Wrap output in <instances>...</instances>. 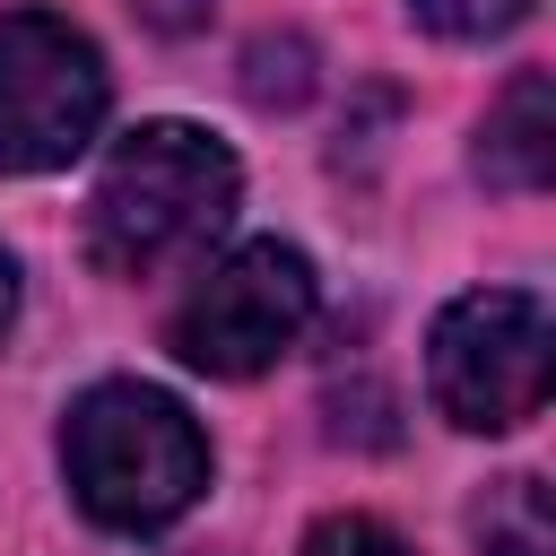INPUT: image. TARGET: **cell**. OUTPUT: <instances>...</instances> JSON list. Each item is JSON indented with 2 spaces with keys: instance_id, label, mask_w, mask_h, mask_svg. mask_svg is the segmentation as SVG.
<instances>
[{
  "instance_id": "5b68a950",
  "label": "cell",
  "mask_w": 556,
  "mask_h": 556,
  "mask_svg": "<svg viewBox=\"0 0 556 556\" xmlns=\"http://www.w3.org/2000/svg\"><path fill=\"white\" fill-rule=\"evenodd\" d=\"M104 61L96 43L52 9L0 17V174H52L70 165L104 122Z\"/></svg>"
},
{
  "instance_id": "9c48e42d",
  "label": "cell",
  "mask_w": 556,
  "mask_h": 556,
  "mask_svg": "<svg viewBox=\"0 0 556 556\" xmlns=\"http://www.w3.org/2000/svg\"><path fill=\"white\" fill-rule=\"evenodd\" d=\"M304 556H417V547L400 530H382L374 513H330V521H313Z\"/></svg>"
},
{
  "instance_id": "8fae6325",
  "label": "cell",
  "mask_w": 556,
  "mask_h": 556,
  "mask_svg": "<svg viewBox=\"0 0 556 556\" xmlns=\"http://www.w3.org/2000/svg\"><path fill=\"white\" fill-rule=\"evenodd\" d=\"M130 9H139L156 35H191V26H208V9H217V0H130Z\"/></svg>"
},
{
  "instance_id": "52a82bcc",
  "label": "cell",
  "mask_w": 556,
  "mask_h": 556,
  "mask_svg": "<svg viewBox=\"0 0 556 556\" xmlns=\"http://www.w3.org/2000/svg\"><path fill=\"white\" fill-rule=\"evenodd\" d=\"M469 530H478L486 556H556V513H547V486H539L530 469L495 478V486L478 495Z\"/></svg>"
},
{
  "instance_id": "8992f818",
  "label": "cell",
  "mask_w": 556,
  "mask_h": 556,
  "mask_svg": "<svg viewBox=\"0 0 556 556\" xmlns=\"http://www.w3.org/2000/svg\"><path fill=\"white\" fill-rule=\"evenodd\" d=\"M478 174L504 182V191H547V174H556V87H547V70H521L486 104Z\"/></svg>"
},
{
  "instance_id": "30bf717a",
  "label": "cell",
  "mask_w": 556,
  "mask_h": 556,
  "mask_svg": "<svg viewBox=\"0 0 556 556\" xmlns=\"http://www.w3.org/2000/svg\"><path fill=\"white\" fill-rule=\"evenodd\" d=\"M521 9H530V0H417V17H426L434 35H452V43H486V35L521 26Z\"/></svg>"
},
{
  "instance_id": "6da1fadb",
  "label": "cell",
  "mask_w": 556,
  "mask_h": 556,
  "mask_svg": "<svg viewBox=\"0 0 556 556\" xmlns=\"http://www.w3.org/2000/svg\"><path fill=\"white\" fill-rule=\"evenodd\" d=\"M235 156L226 139L191 130V122H139L87 200V261L104 278H156L191 252H208V235L235 217Z\"/></svg>"
},
{
  "instance_id": "7c38bea8",
  "label": "cell",
  "mask_w": 556,
  "mask_h": 556,
  "mask_svg": "<svg viewBox=\"0 0 556 556\" xmlns=\"http://www.w3.org/2000/svg\"><path fill=\"white\" fill-rule=\"evenodd\" d=\"M17 321V269H9V252H0V330Z\"/></svg>"
},
{
  "instance_id": "7a4b0ae2",
  "label": "cell",
  "mask_w": 556,
  "mask_h": 556,
  "mask_svg": "<svg viewBox=\"0 0 556 556\" xmlns=\"http://www.w3.org/2000/svg\"><path fill=\"white\" fill-rule=\"evenodd\" d=\"M61 469H70V495L87 521L139 539V530L182 521L208 495V434L156 382H96L70 400Z\"/></svg>"
},
{
  "instance_id": "3957f363",
  "label": "cell",
  "mask_w": 556,
  "mask_h": 556,
  "mask_svg": "<svg viewBox=\"0 0 556 556\" xmlns=\"http://www.w3.org/2000/svg\"><path fill=\"white\" fill-rule=\"evenodd\" d=\"M434 408L469 434H513L547 408V304L530 287L452 295L426 339Z\"/></svg>"
},
{
  "instance_id": "277c9868",
  "label": "cell",
  "mask_w": 556,
  "mask_h": 556,
  "mask_svg": "<svg viewBox=\"0 0 556 556\" xmlns=\"http://www.w3.org/2000/svg\"><path fill=\"white\" fill-rule=\"evenodd\" d=\"M304 321H313V261L295 243H235L226 261H208L191 278L165 339L191 374L243 382V374L278 365L304 339Z\"/></svg>"
},
{
  "instance_id": "ba28073f",
  "label": "cell",
  "mask_w": 556,
  "mask_h": 556,
  "mask_svg": "<svg viewBox=\"0 0 556 556\" xmlns=\"http://www.w3.org/2000/svg\"><path fill=\"white\" fill-rule=\"evenodd\" d=\"M243 96H252V104H304V96H313V52H304V35H261V43L243 52Z\"/></svg>"
}]
</instances>
